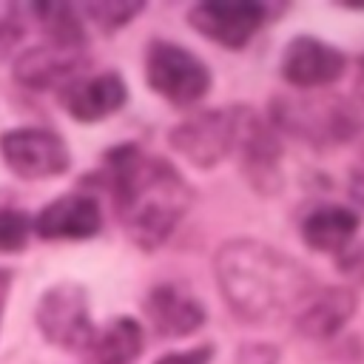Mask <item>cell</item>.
<instances>
[{
	"label": "cell",
	"instance_id": "20",
	"mask_svg": "<svg viewBox=\"0 0 364 364\" xmlns=\"http://www.w3.org/2000/svg\"><path fill=\"white\" fill-rule=\"evenodd\" d=\"M34 222L26 210L20 208H0V250L14 253L28 242Z\"/></svg>",
	"mask_w": 364,
	"mask_h": 364
},
{
	"label": "cell",
	"instance_id": "17",
	"mask_svg": "<svg viewBox=\"0 0 364 364\" xmlns=\"http://www.w3.org/2000/svg\"><path fill=\"white\" fill-rule=\"evenodd\" d=\"M145 347V336L136 318L119 316L114 318L97 338H94V358L97 364H131Z\"/></svg>",
	"mask_w": 364,
	"mask_h": 364
},
{
	"label": "cell",
	"instance_id": "21",
	"mask_svg": "<svg viewBox=\"0 0 364 364\" xmlns=\"http://www.w3.org/2000/svg\"><path fill=\"white\" fill-rule=\"evenodd\" d=\"M213 355V347H193L188 353H171V355H162L156 364H208Z\"/></svg>",
	"mask_w": 364,
	"mask_h": 364
},
{
	"label": "cell",
	"instance_id": "18",
	"mask_svg": "<svg viewBox=\"0 0 364 364\" xmlns=\"http://www.w3.org/2000/svg\"><path fill=\"white\" fill-rule=\"evenodd\" d=\"M34 14L48 34V43L68 46V48H85V28L80 23V14L68 3H37Z\"/></svg>",
	"mask_w": 364,
	"mask_h": 364
},
{
	"label": "cell",
	"instance_id": "9",
	"mask_svg": "<svg viewBox=\"0 0 364 364\" xmlns=\"http://www.w3.org/2000/svg\"><path fill=\"white\" fill-rule=\"evenodd\" d=\"M236 151L242 154V168L256 191L270 193L279 188V156L282 145L276 134L250 108H239V136Z\"/></svg>",
	"mask_w": 364,
	"mask_h": 364
},
{
	"label": "cell",
	"instance_id": "5",
	"mask_svg": "<svg viewBox=\"0 0 364 364\" xmlns=\"http://www.w3.org/2000/svg\"><path fill=\"white\" fill-rule=\"evenodd\" d=\"M236 136H239V108H210L173 125L168 142L196 168H210L236 148Z\"/></svg>",
	"mask_w": 364,
	"mask_h": 364
},
{
	"label": "cell",
	"instance_id": "15",
	"mask_svg": "<svg viewBox=\"0 0 364 364\" xmlns=\"http://www.w3.org/2000/svg\"><path fill=\"white\" fill-rule=\"evenodd\" d=\"M358 307V299L353 290L347 287H330V290H321L316 293L299 313L296 318V327L301 336L307 338H316V341H324L330 336H336L355 313Z\"/></svg>",
	"mask_w": 364,
	"mask_h": 364
},
{
	"label": "cell",
	"instance_id": "24",
	"mask_svg": "<svg viewBox=\"0 0 364 364\" xmlns=\"http://www.w3.org/2000/svg\"><path fill=\"white\" fill-rule=\"evenodd\" d=\"M355 91H358V100L364 102V57L358 60V77H355Z\"/></svg>",
	"mask_w": 364,
	"mask_h": 364
},
{
	"label": "cell",
	"instance_id": "13",
	"mask_svg": "<svg viewBox=\"0 0 364 364\" xmlns=\"http://www.w3.org/2000/svg\"><path fill=\"white\" fill-rule=\"evenodd\" d=\"M82 65V48L57 43L34 46L14 60V77L28 88H54Z\"/></svg>",
	"mask_w": 364,
	"mask_h": 364
},
{
	"label": "cell",
	"instance_id": "3",
	"mask_svg": "<svg viewBox=\"0 0 364 364\" xmlns=\"http://www.w3.org/2000/svg\"><path fill=\"white\" fill-rule=\"evenodd\" d=\"M273 119L316 145L347 142L358 131V117L341 97H279L273 102Z\"/></svg>",
	"mask_w": 364,
	"mask_h": 364
},
{
	"label": "cell",
	"instance_id": "14",
	"mask_svg": "<svg viewBox=\"0 0 364 364\" xmlns=\"http://www.w3.org/2000/svg\"><path fill=\"white\" fill-rule=\"evenodd\" d=\"M128 88L122 82L119 74L105 71L97 77H88L77 85H71L63 94V105L68 108V114L80 122H97L114 111H119L125 105Z\"/></svg>",
	"mask_w": 364,
	"mask_h": 364
},
{
	"label": "cell",
	"instance_id": "12",
	"mask_svg": "<svg viewBox=\"0 0 364 364\" xmlns=\"http://www.w3.org/2000/svg\"><path fill=\"white\" fill-rule=\"evenodd\" d=\"M145 316L151 327L165 338L191 336L205 324V307L173 284H159L145 299Z\"/></svg>",
	"mask_w": 364,
	"mask_h": 364
},
{
	"label": "cell",
	"instance_id": "10",
	"mask_svg": "<svg viewBox=\"0 0 364 364\" xmlns=\"http://www.w3.org/2000/svg\"><path fill=\"white\" fill-rule=\"evenodd\" d=\"M344 74V54L316 37H296L284 48L282 77L299 88L330 85Z\"/></svg>",
	"mask_w": 364,
	"mask_h": 364
},
{
	"label": "cell",
	"instance_id": "7",
	"mask_svg": "<svg viewBox=\"0 0 364 364\" xmlns=\"http://www.w3.org/2000/svg\"><path fill=\"white\" fill-rule=\"evenodd\" d=\"M0 151L6 165L23 179L57 176L68 168L71 156L65 142L46 128H14L0 136Z\"/></svg>",
	"mask_w": 364,
	"mask_h": 364
},
{
	"label": "cell",
	"instance_id": "6",
	"mask_svg": "<svg viewBox=\"0 0 364 364\" xmlns=\"http://www.w3.org/2000/svg\"><path fill=\"white\" fill-rule=\"evenodd\" d=\"M40 333L65 350H88L94 347V324L88 316L85 290L80 284L63 282L43 293L37 310H34Z\"/></svg>",
	"mask_w": 364,
	"mask_h": 364
},
{
	"label": "cell",
	"instance_id": "2",
	"mask_svg": "<svg viewBox=\"0 0 364 364\" xmlns=\"http://www.w3.org/2000/svg\"><path fill=\"white\" fill-rule=\"evenodd\" d=\"M105 165L122 230L142 250L159 247L193 202L188 182L171 162L145 156L136 145L114 148Z\"/></svg>",
	"mask_w": 364,
	"mask_h": 364
},
{
	"label": "cell",
	"instance_id": "22",
	"mask_svg": "<svg viewBox=\"0 0 364 364\" xmlns=\"http://www.w3.org/2000/svg\"><path fill=\"white\" fill-rule=\"evenodd\" d=\"M17 37H20V28H17L14 23H9V20H0V54H3Z\"/></svg>",
	"mask_w": 364,
	"mask_h": 364
},
{
	"label": "cell",
	"instance_id": "11",
	"mask_svg": "<svg viewBox=\"0 0 364 364\" xmlns=\"http://www.w3.org/2000/svg\"><path fill=\"white\" fill-rule=\"evenodd\" d=\"M100 225V205L85 193H65L48 202L34 219V230L43 239H88Z\"/></svg>",
	"mask_w": 364,
	"mask_h": 364
},
{
	"label": "cell",
	"instance_id": "19",
	"mask_svg": "<svg viewBox=\"0 0 364 364\" xmlns=\"http://www.w3.org/2000/svg\"><path fill=\"white\" fill-rule=\"evenodd\" d=\"M82 11L102 28V31H117L131 23L134 14L142 11L139 0H100V3H85Z\"/></svg>",
	"mask_w": 364,
	"mask_h": 364
},
{
	"label": "cell",
	"instance_id": "23",
	"mask_svg": "<svg viewBox=\"0 0 364 364\" xmlns=\"http://www.w3.org/2000/svg\"><path fill=\"white\" fill-rule=\"evenodd\" d=\"M9 287H11V273H9L6 267H0V316H3V307H6Z\"/></svg>",
	"mask_w": 364,
	"mask_h": 364
},
{
	"label": "cell",
	"instance_id": "4",
	"mask_svg": "<svg viewBox=\"0 0 364 364\" xmlns=\"http://www.w3.org/2000/svg\"><path fill=\"white\" fill-rule=\"evenodd\" d=\"M145 80L159 97L173 105H191L202 100L210 88L208 65L179 43L165 40L151 43L145 54Z\"/></svg>",
	"mask_w": 364,
	"mask_h": 364
},
{
	"label": "cell",
	"instance_id": "1",
	"mask_svg": "<svg viewBox=\"0 0 364 364\" xmlns=\"http://www.w3.org/2000/svg\"><path fill=\"white\" fill-rule=\"evenodd\" d=\"M213 273L228 307L245 321H279L316 296V279L299 259L256 239L225 242Z\"/></svg>",
	"mask_w": 364,
	"mask_h": 364
},
{
	"label": "cell",
	"instance_id": "8",
	"mask_svg": "<svg viewBox=\"0 0 364 364\" xmlns=\"http://www.w3.org/2000/svg\"><path fill=\"white\" fill-rule=\"evenodd\" d=\"M188 23L225 48H242L264 26V6L256 0H205L188 11Z\"/></svg>",
	"mask_w": 364,
	"mask_h": 364
},
{
	"label": "cell",
	"instance_id": "16",
	"mask_svg": "<svg viewBox=\"0 0 364 364\" xmlns=\"http://www.w3.org/2000/svg\"><path fill=\"white\" fill-rule=\"evenodd\" d=\"M358 228V213L344 208V205H324L316 208L313 213H307V219L301 222V239L321 253H333V250H344L350 245V239L355 236Z\"/></svg>",
	"mask_w": 364,
	"mask_h": 364
}]
</instances>
